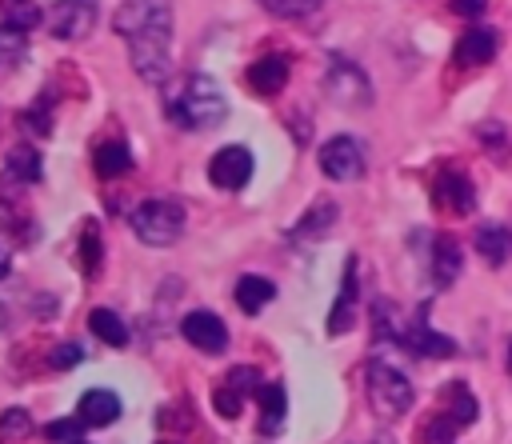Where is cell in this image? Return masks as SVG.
Masks as SVG:
<instances>
[{"label": "cell", "instance_id": "obj_13", "mask_svg": "<svg viewBox=\"0 0 512 444\" xmlns=\"http://www.w3.org/2000/svg\"><path fill=\"white\" fill-rule=\"evenodd\" d=\"M352 316H356V256L344 264V280H340L336 304L328 312V336H344L352 328Z\"/></svg>", "mask_w": 512, "mask_h": 444}, {"label": "cell", "instance_id": "obj_25", "mask_svg": "<svg viewBox=\"0 0 512 444\" xmlns=\"http://www.w3.org/2000/svg\"><path fill=\"white\" fill-rule=\"evenodd\" d=\"M448 400H452V404H448V416L456 420V428H468V424L476 420V412H480V408H476V400H472V392H468V388L456 380Z\"/></svg>", "mask_w": 512, "mask_h": 444}, {"label": "cell", "instance_id": "obj_10", "mask_svg": "<svg viewBox=\"0 0 512 444\" xmlns=\"http://www.w3.org/2000/svg\"><path fill=\"white\" fill-rule=\"evenodd\" d=\"M496 48H500L496 28L472 24L468 32H460V40H456L452 56H456V64H460V68H476V64H488V60L496 56Z\"/></svg>", "mask_w": 512, "mask_h": 444}, {"label": "cell", "instance_id": "obj_3", "mask_svg": "<svg viewBox=\"0 0 512 444\" xmlns=\"http://www.w3.org/2000/svg\"><path fill=\"white\" fill-rule=\"evenodd\" d=\"M364 392H368V408L380 420H400L412 408V384L388 360H372L364 368Z\"/></svg>", "mask_w": 512, "mask_h": 444}, {"label": "cell", "instance_id": "obj_9", "mask_svg": "<svg viewBox=\"0 0 512 444\" xmlns=\"http://www.w3.org/2000/svg\"><path fill=\"white\" fill-rule=\"evenodd\" d=\"M180 336H184L192 348L208 352V356H216V352L228 348V328H224V320H220L216 312H208V308L188 312V316L180 320Z\"/></svg>", "mask_w": 512, "mask_h": 444}, {"label": "cell", "instance_id": "obj_5", "mask_svg": "<svg viewBox=\"0 0 512 444\" xmlns=\"http://www.w3.org/2000/svg\"><path fill=\"white\" fill-rule=\"evenodd\" d=\"M324 92H328L332 104H340V108H368V104H372V84H368V76H364L356 64H348V60H332V64H328Z\"/></svg>", "mask_w": 512, "mask_h": 444}, {"label": "cell", "instance_id": "obj_18", "mask_svg": "<svg viewBox=\"0 0 512 444\" xmlns=\"http://www.w3.org/2000/svg\"><path fill=\"white\" fill-rule=\"evenodd\" d=\"M92 164H96V172H100L104 180H116V176L132 172V152H128V144H124V140H108V144H100V148H96Z\"/></svg>", "mask_w": 512, "mask_h": 444}, {"label": "cell", "instance_id": "obj_38", "mask_svg": "<svg viewBox=\"0 0 512 444\" xmlns=\"http://www.w3.org/2000/svg\"><path fill=\"white\" fill-rule=\"evenodd\" d=\"M72 444H84V440H72Z\"/></svg>", "mask_w": 512, "mask_h": 444}, {"label": "cell", "instance_id": "obj_36", "mask_svg": "<svg viewBox=\"0 0 512 444\" xmlns=\"http://www.w3.org/2000/svg\"><path fill=\"white\" fill-rule=\"evenodd\" d=\"M508 372H512V340H508Z\"/></svg>", "mask_w": 512, "mask_h": 444}, {"label": "cell", "instance_id": "obj_11", "mask_svg": "<svg viewBox=\"0 0 512 444\" xmlns=\"http://www.w3.org/2000/svg\"><path fill=\"white\" fill-rule=\"evenodd\" d=\"M116 416H120V396L108 388H88L76 404V420L84 428H108Z\"/></svg>", "mask_w": 512, "mask_h": 444}, {"label": "cell", "instance_id": "obj_30", "mask_svg": "<svg viewBox=\"0 0 512 444\" xmlns=\"http://www.w3.org/2000/svg\"><path fill=\"white\" fill-rule=\"evenodd\" d=\"M0 52H4L8 60L24 56V28H16V24H0Z\"/></svg>", "mask_w": 512, "mask_h": 444}, {"label": "cell", "instance_id": "obj_31", "mask_svg": "<svg viewBox=\"0 0 512 444\" xmlns=\"http://www.w3.org/2000/svg\"><path fill=\"white\" fill-rule=\"evenodd\" d=\"M232 392H240V396H248V392H256V368H248V364H240V368H232L228 372V380H224Z\"/></svg>", "mask_w": 512, "mask_h": 444}, {"label": "cell", "instance_id": "obj_34", "mask_svg": "<svg viewBox=\"0 0 512 444\" xmlns=\"http://www.w3.org/2000/svg\"><path fill=\"white\" fill-rule=\"evenodd\" d=\"M452 12H460V16H480V12H484V0H452Z\"/></svg>", "mask_w": 512, "mask_h": 444}, {"label": "cell", "instance_id": "obj_17", "mask_svg": "<svg viewBox=\"0 0 512 444\" xmlns=\"http://www.w3.org/2000/svg\"><path fill=\"white\" fill-rule=\"evenodd\" d=\"M272 296H276V284H272L268 276H240V280H236V304H240V312H248V316H256Z\"/></svg>", "mask_w": 512, "mask_h": 444}, {"label": "cell", "instance_id": "obj_33", "mask_svg": "<svg viewBox=\"0 0 512 444\" xmlns=\"http://www.w3.org/2000/svg\"><path fill=\"white\" fill-rule=\"evenodd\" d=\"M0 432H16V436H24V432H28V412H24V408H8V412L0 416Z\"/></svg>", "mask_w": 512, "mask_h": 444}, {"label": "cell", "instance_id": "obj_20", "mask_svg": "<svg viewBox=\"0 0 512 444\" xmlns=\"http://www.w3.org/2000/svg\"><path fill=\"white\" fill-rule=\"evenodd\" d=\"M256 400H260V412H264L260 428H264L268 436L280 432V424H284V416H288V396H284V388H280V384H260V388H256Z\"/></svg>", "mask_w": 512, "mask_h": 444}, {"label": "cell", "instance_id": "obj_23", "mask_svg": "<svg viewBox=\"0 0 512 444\" xmlns=\"http://www.w3.org/2000/svg\"><path fill=\"white\" fill-rule=\"evenodd\" d=\"M332 220H336V204H332V200H324V204H316V208H312V212H308V216H304V220L292 228V236H296V240L316 236V232L324 236V232L332 228Z\"/></svg>", "mask_w": 512, "mask_h": 444}, {"label": "cell", "instance_id": "obj_8", "mask_svg": "<svg viewBox=\"0 0 512 444\" xmlns=\"http://www.w3.org/2000/svg\"><path fill=\"white\" fill-rule=\"evenodd\" d=\"M208 180L224 192H240L252 180V152L244 144H228L208 160Z\"/></svg>", "mask_w": 512, "mask_h": 444}, {"label": "cell", "instance_id": "obj_1", "mask_svg": "<svg viewBox=\"0 0 512 444\" xmlns=\"http://www.w3.org/2000/svg\"><path fill=\"white\" fill-rule=\"evenodd\" d=\"M116 36L128 44L132 68L148 84L172 76V4L168 0H124L112 16Z\"/></svg>", "mask_w": 512, "mask_h": 444}, {"label": "cell", "instance_id": "obj_22", "mask_svg": "<svg viewBox=\"0 0 512 444\" xmlns=\"http://www.w3.org/2000/svg\"><path fill=\"white\" fill-rule=\"evenodd\" d=\"M8 176H12V180H20V184H36V180L44 176L40 152H36V148H28V144L12 148V152H8Z\"/></svg>", "mask_w": 512, "mask_h": 444}, {"label": "cell", "instance_id": "obj_16", "mask_svg": "<svg viewBox=\"0 0 512 444\" xmlns=\"http://www.w3.org/2000/svg\"><path fill=\"white\" fill-rule=\"evenodd\" d=\"M404 344H408L412 352H420V356H452V352H456V344H452L448 336H440L424 316H416V320H412V328H408Z\"/></svg>", "mask_w": 512, "mask_h": 444}, {"label": "cell", "instance_id": "obj_28", "mask_svg": "<svg viewBox=\"0 0 512 444\" xmlns=\"http://www.w3.org/2000/svg\"><path fill=\"white\" fill-rule=\"evenodd\" d=\"M424 440H428V444H452V440H456V420H452L448 412H440V416L428 424Z\"/></svg>", "mask_w": 512, "mask_h": 444}, {"label": "cell", "instance_id": "obj_32", "mask_svg": "<svg viewBox=\"0 0 512 444\" xmlns=\"http://www.w3.org/2000/svg\"><path fill=\"white\" fill-rule=\"evenodd\" d=\"M80 360H84V348H80V344H60V348L48 356L52 368H72V364H80Z\"/></svg>", "mask_w": 512, "mask_h": 444}, {"label": "cell", "instance_id": "obj_26", "mask_svg": "<svg viewBox=\"0 0 512 444\" xmlns=\"http://www.w3.org/2000/svg\"><path fill=\"white\" fill-rule=\"evenodd\" d=\"M212 408H216L224 420H236V416H240V408H244V396H240V392H232L228 384H220V388L212 392Z\"/></svg>", "mask_w": 512, "mask_h": 444}, {"label": "cell", "instance_id": "obj_35", "mask_svg": "<svg viewBox=\"0 0 512 444\" xmlns=\"http://www.w3.org/2000/svg\"><path fill=\"white\" fill-rule=\"evenodd\" d=\"M4 324H8V312H4V304H0V328H4Z\"/></svg>", "mask_w": 512, "mask_h": 444}, {"label": "cell", "instance_id": "obj_4", "mask_svg": "<svg viewBox=\"0 0 512 444\" xmlns=\"http://www.w3.org/2000/svg\"><path fill=\"white\" fill-rule=\"evenodd\" d=\"M132 232L152 248H168L184 232V208L176 200H144L132 212Z\"/></svg>", "mask_w": 512, "mask_h": 444}, {"label": "cell", "instance_id": "obj_37", "mask_svg": "<svg viewBox=\"0 0 512 444\" xmlns=\"http://www.w3.org/2000/svg\"><path fill=\"white\" fill-rule=\"evenodd\" d=\"M372 444H392V440H388V436H376V440H372Z\"/></svg>", "mask_w": 512, "mask_h": 444}, {"label": "cell", "instance_id": "obj_15", "mask_svg": "<svg viewBox=\"0 0 512 444\" xmlns=\"http://www.w3.org/2000/svg\"><path fill=\"white\" fill-rule=\"evenodd\" d=\"M248 84L260 92V96H276L284 84H288V56H260L256 64H248Z\"/></svg>", "mask_w": 512, "mask_h": 444}, {"label": "cell", "instance_id": "obj_21", "mask_svg": "<svg viewBox=\"0 0 512 444\" xmlns=\"http://www.w3.org/2000/svg\"><path fill=\"white\" fill-rule=\"evenodd\" d=\"M88 328L96 332V340L112 344V348H124L128 344V324L112 312V308H92L88 312Z\"/></svg>", "mask_w": 512, "mask_h": 444}, {"label": "cell", "instance_id": "obj_12", "mask_svg": "<svg viewBox=\"0 0 512 444\" xmlns=\"http://www.w3.org/2000/svg\"><path fill=\"white\" fill-rule=\"evenodd\" d=\"M436 204L448 208V212H472L476 208V188L464 172H440L436 176Z\"/></svg>", "mask_w": 512, "mask_h": 444}, {"label": "cell", "instance_id": "obj_2", "mask_svg": "<svg viewBox=\"0 0 512 444\" xmlns=\"http://www.w3.org/2000/svg\"><path fill=\"white\" fill-rule=\"evenodd\" d=\"M224 116H228L224 88L204 72L184 76L180 88L168 96V120L180 124L184 132H212L224 124Z\"/></svg>", "mask_w": 512, "mask_h": 444}, {"label": "cell", "instance_id": "obj_24", "mask_svg": "<svg viewBox=\"0 0 512 444\" xmlns=\"http://www.w3.org/2000/svg\"><path fill=\"white\" fill-rule=\"evenodd\" d=\"M100 256H104V248H100V228L88 220L84 232H80V268H84L88 276H96V272H100Z\"/></svg>", "mask_w": 512, "mask_h": 444}, {"label": "cell", "instance_id": "obj_27", "mask_svg": "<svg viewBox=\"0 0 512 444\" xmlns=\"http://www.w3.org/2000/svg\"><path fill=\"white\" fill-rule=\"evenodd\" d=\"M260 4L276 16H308V12L320 8V0H260Z\"/></svg>", "mask_w": 512, "mask_h": 444}, {"label": "cell", "instance_id": "obj_7", "mask_svg": "<svg viewBox=\"0 0 512 444\" xmlns=\"http://www.w3.org/2000/svg\"><path fill=\"white\" fill-rule=\"evenodd\" d=\"M320 172L328 180H360L364 176V148L352 136H332L320 144Z\"/></svg>", "mask_w": 512, "mask_h": 444}, {"label": "cell", "instance_id": "obj_29", "mask_svg": "<svg viewBox=\"0 0 512 444\" xmlns=\"http://www.w3.org/2000/svg\"><path fill=\"white\" fill-rule=\"evenodd\" d=\"M80 432H84V424H80L76 416H72V420H56V424L44 428V436L56 440V444H72V440H80Z\"/></svg>", "mask_w": 512, "mask_h": 444}, {"label": "cell", "instance_id": "obj_6", "mask_svg": "<svg viewBox=\"0 0 512 444\" xmlns=\"http://www.w3.org/2000/svg\"><path fill=\"white\" fill-rule=\"evenodd\" d=\"M96 16H100L96 0H56L44 12V24H48V32L56 40H80V36H88L96 28Z\"/></svg>", "mask_w": 512, "mask_h": 444}, {"label": "cell", "instance_id": "obj_14", "mask_svg": "<svg viewBox=\"0 0 512 444\" xmlns=\"http://www.w3.org/2000/svg\"><path fill=\"white\" fill-rule=\"evenodd\" d=\"M472 244H476V252H480L492 268H500V264L512 256V228H504L500 220H488V224L476 228Z\"/></svg>", "mask_w": 512, "mask_h": 444}, {"label": "cell", "instance_id": "obj_19", "mask_svg": "<svg viewBox=\"0 0 512 444\" xmlns=\"http://www.w3.org/2000/svg\"><path fill=\"white\" fill-rule=\"evenodd\" d=\"M460 268H464L460 244L448 240V236H440V240L432 244V276H436V284H452V280L460 276Z\"/></svg>", "mask_w": 512, "mask_h": 444}]
</instances>
